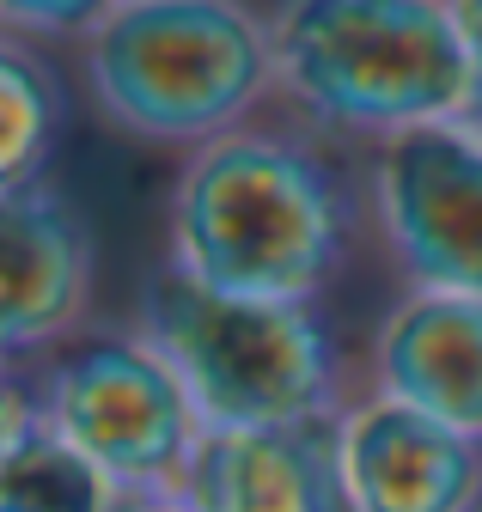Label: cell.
I'll return each instance as SVG.
<instances>
[{
  "instance_id": "1",
  "label": "cell",
  "mask_w": 482,
  "mask_h": 512,
  "mask_svg": "<svg viewBox=\"0 0 482 512\" xmlns=\"http://www.w3.org/2000/svg\"><path fill=\"white\" fill-rule=\"evenodd\" d=\"M360 208L367 189H354L330 135L293 110H263L184 153L165 208V263L238 299L318 305L354 250Z\"/></svg>"
},
{
  "instance_id": "2",
  "label": "cell",
  "mask_w": 482,
  "mask_h": 512,
  "mask_svg": "<svg viewBox=\"0 0 482 512\" xmlns=\"http://www.w3.org/2000/svg\"><path fill=\"white\" fill-rule=\"evenodd\" d=\"M275 98L330 141L470 122V49L452 0H281Z\"/></svg>"
},
{
  "instance_id": "3",
  "label": "cell",
  "mask_w": 482,
  "mask_h": 512,
  "mask_svg": "<svg viewBox=\"0 0 482 512\" xmlns=\"http://www.w3.org/2000/svg\"><path fill=\"white\" fill-rule=\"evenodd\" d=\"M104 128L196 153L275 98V31L251 0H116L74 43Z\"/></svg>"
},
{
  "instance_id": "4",
  "label": "cell",
  "mask_w": 482,
  "mask_h": 512,
  "mask_svg": "<svg viewBox=\"0 0 482 512\" xmlns=\"http://www.w3.org/2000/svg\"><path fill=\"white\" fill-rule=\"evenodd\" d=\"M135 330L177 372L202 427H275L342 415L354 403L318 305L238 299L177 263H159L141 287Z\"/></svg>"
},
{
  "instance_id": "5",
  "label": "cell",
  "mask_w": 482,
  "mask_h": 512,
  "mask_svg": "<svg viewBox=\"0 0 482 512\" xmlns=\"http://www.w3.org/2000/svg\"><path fill=\"white\" fill-rule=\"evenodd\" d=\"M31 372L43 397V427L80 458H92L123 494L165 500L190 488L208 427L177 372L135 324H92L43 354Z\"/></svg>"
},
{
  "instance_id": "6",
  "label": "cell",
  "mask_w": 482,
  "mask_h": 512,
  "mask_svg": "<svg viewBox=\"0 0 482 512\" xmlns=\"http://www.w3.org/2000/svg\"><path fill=\"white\" fill-rule=\"evenodd\" d=\"M367 220L409 287L482 299V128L428 122L379 141Z\"/></svg>"
},
{
  "instance_id": "7",
  "label": "cell",
  "mask_w": 482,
  "mask_h": 512,
  "mask_svg": "<svg viewBox=\"0 0 482 512\" xmlns=\"http://www.w3.org/2000/svg\"><path fill=\"white\" fill-rule=\"evenodd\" d=\"M98 244L86 214L55 189L25 183L0 196V360L37 366L92 330Z\"/></svg>"
},
{
  "instance_id": "8",
  "label": "cell",
  "mask_w": 482,
  "mask_h": 512,
  "mask_svg": "<svg viewBox=\"0 0 482 512\" xmlns=\"http://www.w3.org/2000/svg\"><path fill=\"white\" fill-rule=\"evenodd\" d=\"M342 458L360 512H482V439L397 397L354 391Z\"/></svg>"
},
{
  "instance_id": "9",
  "label": "cell",
  "mask_w": 482,
  "mask_h": 512,
  "mask_svg": "<svg viewBox=\"0 0 482 512\" xmlns=\"http://www.w3.org/2000/svg\"><path fill=\"white\" fill-rule=\"evenodd\" d=\"M184 494L202 512H360L342 458V415L208 427Z\"/></svg>"
},
{
  "instance_id": "10",
  "label": "cell",
  "mask_w": 482,
  "mask_h": 512,
  "mask_svg": "<svg viewBox=\"0 0 482 512\" xmlns=\"http://www.w3.org/2000/svg\"><path fill=\"white\" fill-rule=\"evenodd\" d=\"M367 391L482 439V299L409 287L367 342Z\"/></svg>"
},
{
  "instance_id": "11",
  "label": "cell",
  "mask_w": 482,
  "mask_h": 512,
  "mask_svg": "<svg viewBox=\"0 0 482 512\" xmlns=\"http://www.w3.org/2000/svg\"><path fill=\"white\" fill-rule=\"evenodd\" d=\"M62 122H68V86L43 55V43L0 31V196L49 177Z\"/></svg>"
},
{
  "instance_id": "12",
  "label": "cell",
  "mask_w": 482,
  "mask_h": 512,
  "mask_svg": "<svg viewBox=\"0 0 482 512\" xmlns=\"http://www.w3.org/2000/svg\"><path fill=\"white\" fill-rule=\"evenodd\" d=\"M135 494H123L92 458L62 445L49 427L0 470V512H123Z\"/></svg>"
},
{
  "instance_id": "13",
  "label": "cell",
  "mask_w": 482,
  "mask_h": 512,
  "mask_svg": "<svg viewBox=\"0 0 482 512\" xmlns=\"http://www.w3.org/2000/svg\"><path fill=\"white\" fill-rule=\"evenodd\" d=\"M116 0H0V31L31 43H80Z\"/></svg>"
},
{
  "instance_id": "14",
  "label": "cell",
  "mask_w": 482,
  "mask_h": 512,
  "mask_svg": "<svg viewBox=\"0 0 482 512\" xmlns=\"http://www.w3.org/2000/svg\"><path fill=\"white\" fill-rule=\"evenodd\" d=\"M43 433V397H37V372L0 360V470H7L25 445Z\"/></svg>"
},
{
  "instance_id": "15",
  "label": "cell",
  "mask_w": 482,
  "mask_h": 512,
  "mask_svg": "<svg viewBox=\"0 0 482 512\" xmlns=\"http://www.w3.org/2000/svg\"><path fill=\"white\" fill-rule=\"evenodd\" d=\"M458 25H464V49H470V122L482 128V0H452Z\"/></svg>"
},
{
  "instance_id": "16",
  "label": "cell",
  "mask_w": 482,
  "mask_h": 512,
  "mask_svg": "<svg viewBox=\"0 0 482 512\" xmlns=\"http://www.w3.org/2000/svg\"><path fill=\"white\" fill-rule=\"evenodd\" d=\"M123 512H202L190 494H165V500H129Z\"/></svg>"
}]
</instances>
